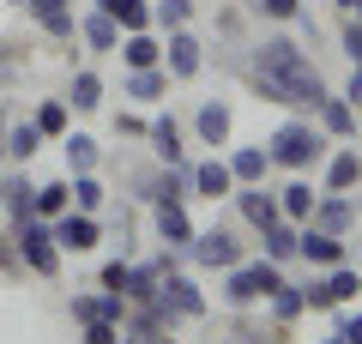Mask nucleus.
Returning <instances> with one entry per match:
<instances>
[{
	"label": "nucleus",
	"mask_w": 362,
	"mask_h": 344,
	"mask_svg": "<svg viewBox=\"0 0 362 344\" xmlns=\"http://www.w3.org/2000/svg\"><path fill=\"white\" fill-rule=\"evenodd\" d=\"M296 254L308 260V266H344V236H332V229H314V224H296Z\"/></svg>",
	"instance_id": "10"
},
{
	"label": "nucleus",
	"mask_w": 362,
	"mask_h": 344,
	"mask_svg": "<svg viewBox=\"0 0 362 344\" xmlns=\"http://www.w3.org/2000/svg\"><path fill=\"white\" fill-rule=\"evenodd\" d=\"M259 242H266V260L290 266V260H296V224H290V217H278V224L259 229Z\"/></svg>",
	"instance_id": "32"
},
{
	"label": "nucleus",
	"mask_w": 362,
	"mask_h": 344,
	"mask_svg": "<svg viewBox=\"0 0 362 344\" xmlns=\"http://www.w3.org/2000/svg\"><path fill=\"white\" fill-rule=\"evenodd\" d=\"M49 229H54V242H61V254H90V248L103 242V224L90 212H61Z\"/></svg>",
	"instance_id": "9"
},
{
	"label": "nucleus",
	"mask_w": 362,
	"mask_h": 344,
	"mask_svg": "<svg viewBox=\"0 0 362 344\" xmlns=\"http://www.w3.org/2000/svg\"><path fill=\"white\" fill-rule=\"evenodd\" d=\"M139 200H151V205H163V200H194V181H187V169L163 164L157 176H139Z\"/></svg>",
	"instance_id": "16"
},
{
	"label": "nucleus",
	"mask_w": 362,
	"mask_h": 344,
	"mask_svg": "<svg viewBox=\"0 0 362 344\" xmlns=\"http://www.w3.org/2000/svg\"><path fill=\"white\" fill-rule=\"evenodd\" d=\"M230 176H235V188H247V181H266V169H272V157H266V145H235L230 157Z\"/></svg>",
	"instance_id": "25"
},
{
	"label": "nucleus",
	"mask_w": 362,
	"mask_h": 344,
	"mask_svg": "<svg viewBox=\"0 0 362 344\" xmlns=\"http://www.w3.org/2000/svg\"><path fill=\"white\" fill-rule=\"evenodd\" d=\"M278 284H284V266H278V260H235V266L223 272L218 296H223V308H254V302H266Z\"/></svg>",
	"instance_id": "1"
},
{
	"label": "nucleus",
	"mask_w": 362,
	"mask_h": 344,
	"mask_svg": "<svg viewBox=\"0 0 362 344\" xmlns=\"http://www.w3.org/2000/svg\"><path fill=\"white\" fill-rule=\"evenodd\" d=\"M338 6H344V13H356V6H362V0H338Z\"/></svg>",
	"instance_id": "45"
},
{
	"label": "nucleus",
	"mask_w": 362,
	"mask_h": 344,
	"mask_svg": "<svg viewBox=\"0 0 362 344\" xmlns=\"http://www.w3.org/2000/svg\"><path fill=\"white\" fill-rule=\"evenodd\" d=\"M78 332H85V344H121V326H109V320H90Z\"/></svg>",
	"instance_id": "39"
},
{
	"label": "nucleus",
	"mask_w": 362,
	"mask_h": 344,
	"mask_svg": "<svg viewBox=\"0 0 362 344\" xmlns=\"http://www.w3.org/2000/svg\"><path fill=\"white\" fill-rule=\"evenodd\" d=\"M344 103H356V109H362V61H356V73H350V85H344Z\"/></svg>",
	"instance_id": "43"
},
{
	"label": "nucleus",
	"mask_w": 362,
	"mask_h": 344,
	"mask_svg": "<svg viewBox=\"0 0 362 344\" xmlns=\"http://www.w3.org/2000/svg\"><path fill=\"white\" fill-rule=\"evenodd\" d=\"M314 200H320V193H314V188H308V181H302V176L278 188V212H284L290 224H308V217H314Z\"/></svg>",
	"instance_id": "27"
},
{
	"label": "nucleus",
	"mask_w": 362,
	"mask_h": 344,
	"mask_svg": "<svg viewBox=\"0 0 362 344\" xmlns=\"http://www.w3.org/2000/svg\"><path fill=\"white\" fill-rule=\"evenodd\" d=\"M230 200H235V212H242V217H247L254 229H266V224H278V217H284V212H278V193H266L259 181H247V188H235Z\"/></svg>",
	"instance_id": "19"
},
{
	"label": "nucleus",
	"mask_w": 362,
	"mask_h": 344,
	"mask_svg": "<svg viewBox=\"0 0 362 344\" xmlns=\"http://www.w3.org/2000/svg\"><path fill=\"white\" fill-rule=\"evenodd\" d=\"M121 61L127 67H163V42L151 37V30H121Z\"/></svg>",
	"instance_id": "26"
},
{
	"label": "nucleus",
	"mask_w": 362,
	"mask_h": 344,
	"mask_svg": "<svg viewBox=\"0 0 362 344\" xmlns=\"http://www.w3.org/2000/svg\"><path fill=\"white\" fill-rule=\"evenodd\" d=\"M42 145H49V139H42V127L30 121V115H25V121H6V127H0V157H6V164H30Z\"/></svg>",
	"instance_id": "15"
},
{
	"label": "nucleus",
	"mask_w": 362,
	"mask_h": 344,
	"mask_svg": "<svg viewBox=\"0 0 362 344\" xmlns=\"http://www.w3.org/2000/svg\"><path fill=\"white\" fill-rule=\"evenodd\" d=\"M54 6H73V0H30L25 18H42V13H54Z\"/></svg>",
	"instance_id": "44"
},
{
	"label": "nucleus",
	"mask_w": 362,
	"mask_h": 344,
	"mask_svg": "<svg viewBox=\"0 0 362 344\" xmlns=\"http://www.w3.org/2000/svg\"><path fill=\"white\" fill-rule=\"evenodd\" d=\"M230 127H235V115H230V103H199L194 109V139L199 145H211V151H223V145H230Z\"/></svg>",
	"instance_id": "14"
},
{
	"label": "nucleus",
	"mask_w": 362,
	"mask_h": 344,
	"mask_svg": "<svg viewBox=\"0 0 362 344\" xmlns=\"http://www.w3.org/2000/svg\"><path fill=\"white\" fill-rule=\"evenodd\" d=\"M0 6H30V0H0Z\"/></svg>",
	"instance_id": "47"
},
{
	"label": "nucleus",
	"mask_w": 362,
	"mask_h": 344,
	"mask_svg": "<svg viewBox=\"0 0 362 344\" xmlns=\"http://www.w3.org/2000/svg\"><path fill=\"white\" fill-rule=\"evenodd\" d=\"M103 205H109V188L97 181V169H85V176H73V212H90V217H97Z\"/></svg>",
	"instance_id": "35"
},
{
	"label": "nucleus",
	"mask_w": 362,
	"mask_h": 344,
	"mask_svg": "<svg viewBox=\"0 0 362 344\" xmlns=\"http://www.w3.org/2000/svg\"><path fill=\"white\" fill-rule=\"evenodd\" d=\"M362 181V151H332L326 157V193H350Z\"/></svg>",
	"instance_id": "29"
},
{
	"label": "nucleus",
	"mask_w": 362,
	"mask_h": 344,
	"mask_svg": "<svg viewBox=\"0 0 362 344\" xmlns=\"http://www.w3.org/2000/svg\"><path fill=\"white\" fill-rule=\"evenodd\" d=\"M61 212H73V176H66V181H37V200H30V217L54 224Z\"/></svg>",
	"instance_id": "23"
},
{
	"label": "nucleus",
	"mask_w": 362,
	"mask_h": 344,
	"mask_svg": "<svg viewBox=\"0 0 362 344\" xmlns=\"http://www.w3.org/2000/svg\"><path fill=\"white\" fill-rule=\"evenodd\" d=\"M157 278H163V272H157L151 260H145V266H133V260H127V272H121V296H127V308H133V302H151V296H157Z\"/></svg>",
	"instance_id": "31"
},
{
	"label": "nucleus",
	"mask_w": 362,
	"mask_h": 344,
	"mask_svg": "<svg viewBox=\"0 0 362 344\" xmlns=\"http://www.w3.org/2000/svg\"><path fill=\"white\" fill-rule=\"evenodd\" d=\"M169 67H127V79H121V97H133V103H163L169 97Z\"/></svg>",
	"instance_id": "17"
},
{
	"label": "nucleus",
	"mask_w": 362,
	"mask_h": 344,
	"mask_svg": "<svg viewBox=\"0 0 362 344\" xmlns=\"http://www.w3.org/2000/svg\"><path fill=\"white\" fill-rule=\"evenodd\" d=\"M314 115H320V127L338 133V139H350V133H356V103H344V97H326Z\"/></svg>",
	"instance_id": "34"
},
{
	"label": "nucleus",
	"mask_w": 362,
	"mask_h": 344,
	"mask_svg": "<svg viewBox=\"0 0 362 344\" xmlns=\"http://www.w3.org/2000/svg\"><path fill=\"white\" fill-rule=\"evenodd\" d=\"M115 133H127V139H145V121H139V115H115Z\"/></svg>",
	"instance_id": "42"
},
{
	"label": "nucleus",
	"mask_w": 362,
	"mask_h": 344,
	"mask_svg": "<svg viewBox=\"0 0 362 344\" xmlns=\"http://www.w3.org/2000/svg\"><path fill=\"white\" fill-rule=\"evenodd\" d=\"M78 42H85L90 55H115V49H121V25H115L109 13L90 6V13H78Z\"/></svg>",
	"instance_id": "18"
},
{
	"label": "nucleus",
	"mask_w": 362,
	"mask_h": 344,
	"mask_svg": "<svg viewBox=\"0 0 362 344\" xmlns=\"http://www.w3.org/2000/svg\"><path fill=\"white\" fill-rule=\"evenodd\" d=\"M187 181H194L199 200H230V193H235V176H230V164H223L218 151L199 157V164H187Z\"/></svg>",
	"instance_id": "12"
},
{
	"label": "nucleus",
	"mask_w": 362,
	"mask_h": 344,
	"mask_svg": "<svg viewBox=\"0 0 362 344\" xmlns=\"http://www.w3.org/2000/svg\"><path fill=\"white\" fill-rule=\"evenodd\" d=\"M0 127H6V103H0Z\"/></svg>",
	"instance_id": "48"
},
{
	"label": "nucleus",
	"mask_w": 362,
	"mask_h": 344,
	"mask_svg": "<svg viewBox=\"0 0 362 344\" xmlns=\"http://www.w3.org/2000/svg\"><path fill=\"white\" fill-rule=\"evenodd\" d=\"M30 200H37V181H30L25 164H13V176H0V212L6 217H30Z\"/></svg>",
	"instance_id": "20"
},
{
	"label": "nucleus",
	"mask_w": 362,
	"mask_h": 344,
	"mask_svg": "<svg viewBox=\"0 0 362 344\" xmlns=\"http://www.w3.org/2000/svg\"><path fill=\"white\" fill-rule=\"evenodd\" d=\"M145 139H151L157 164L187 169V139H181V121H175V115H151V121H145Z\"/></svg>",
	"instance_id": "11"
},
{
	"label": "nucleus",
	"mask_w": 362,
	"mask_h": 344,
	"mask_svg": "<svg viewBox=\"0 0 362 344\" xmlns=\"http://www.w3.org/2000/svg\"><path fill=\"white\" fill-rule=\"evenodd\" d=\"M73 320L78 326H90V320H109V326H127V296H115V290H103V284H97V290H78L73 302Z\"/></svg>",
	"instance_id": "8"
},
{
	"label": "nucleus",
	"mask_w": 362,
	"mask_h": 344,
	"mask_svg": "<svg viewBox=\"0 0 362 344\" xmlns=\"http://www.w3.org/2000/svg\"><path fill=\"white\" fill-rule=\"evenodd\" d=\"M338 338H344V344H362V314H338Z\"/></svg>",
	"instance_id": "41"
},
{
	"label": "nucleus",
	"mask_w": 362,
	"mask_h": 344,
	"mask_svg": "<svg viewBox=\"0 0 362 344\" xmlns=\"http://www.w3.org/2000/svg\"><path fill=\"white\" fill-rule=\"evenodd\" d=\"M266 302H272V320H278V326H290V320H302V314H308V296H302V284H278V290H272L266 296Z\"/></svg>",
	"instance_id": "33"
},
{
	"label": "nucleus",
	"mask_w": 362,
	"mask_h": 344,
	"mask_svg": "<svg viewBox=\"0 0 362 344\" xmlns=\"http://www.w3.org/2000/svg\"><path fill=\"white\" fill-rule=\"evenodd\" d=\"M30 121L42 127V139H54V145H61L66 133H73V103H66V97H42L37 109H30Z\"/></svg>",
	"instance_id": "22"
},
{
	"label": "nucleus",
	"mask_w": 362,
	"mask_h": 344,
	"mask_svg": "<svg viewBox=\"0 0 362 344\" xmlns=\"http://www.w3.org/2000/svg\"><path fill=\"white\" fill-rule=\"evenodd\" d=\"M187 260H194V266H206V272H230L235 260H247V254H242V242H235L223 224H211V229H194Z\"/></svg>",
	"instance_id": "6"
},
{
	"label": "nucleus",
	"mask_w": 362,
	"mask_h": 344,
	"mask_svg": "<svg viewBox=\"0 0 362 344\" xmlns=\"http://www.w3.org/2000/svg\"><path fill=\"white\" fill-rule=\"evenodd\" d=\"M66 103H73V115H90V109H103V73H90V67H73V85H66Z\"/></svg>",
	"instance_id": "24"
},
{
	"label": "nucleus",
	"mask_w": 362,
	"mask_h": 344,
	"mask_svg": "<svg viewBox=\"0 0 362 344\" xmlns=\"http://www.w3.org/2000/svg\"><path fill=\"white\" fill-rule=\"evenodd\" d=\"M308 224H314V229H332V236H350V224H356V205H350L344 193H320Z\"/></svg>",
	"instance_id": "21"
},
{
	"label": "nucleus",
	"mask_w": 362,
	"mask_h": 344,
	"mask_svg": "<svg viewBox=\"0 0 362 344\" xmlns=\"http://www.w3.org/2000/svg\"><path fill=\"white\" fill-rule=\"evenodd\" d=\"M356 290H362V272H356V266H326V278L302 284V296H308L314 314H332V308L356 302Z\"/></svg>",
	"instance_id": "5"
},
{
	"label": "nucleus",
	"mask_w": 362,
	"mask_h": 344,
	"mask_svg": "<svg viewBox=\"0 0 362 344\" xmlns=\"http://www.w3.org/2000/svg\"><path fill=\"white\" fill-rule=\"evenodd\" d=\"M30 25H37L42 37H54V42H78V13H73V6H54V13L30 18Z\"/></svg>",
	"instance_id": "36"
},
{
	"label": "nucleus",
	"mask_w": 362,
	"mask_h": 344,
	"mask_svg": "<svg viewBox=\"0 0 362 344\" xmlns=\"http://www.w3.org/2000/svg\"><path fill=\"white\" fill-rule=\"evenodd\" d=\"M13 254L30 278H54L61 272V242L42 217H13Z\"/></svg>",
	"instance_id": "3"
},
{
	"label": "nucleus",
	"mask_w": 362,
	"mask_h": 344,
	"mask_svg": "<svg viewBox=\"0 0 362 344\" xmlns=\"http://www.w3.org/2000/svg\"><path fill=\"white\" fill-rule=\"evenodd\" d=\"M259 18H278V25H296V13H308L302 0H254Z\"/></svg>",
	"instance_id": "38"
},
{
	"label": "nucleus",
	"mask_w": 362,
	"mask_h": 344,
	"mask_svg": "<svg viewBox=\"0 0 362 344\" xmlns=\"http://www.w3.org/2000/svg\"><path fill=\"white\" fill-rule=\"evenodd\" d=\"M356 18H362V6H356Z\"/></svg>",
	"instance_id": "49"
},
{
	"label": "nucleus",
	"mask_w": 362,
	"mask_h": 344,
	"mask_svg": "<svg viewBox=\"0 0 362 344\" xmlns=\"http://www.w3.org/2000/svg\"><path fill=\"white\" fill-rule=\"evenodd\" d=\"M61 151H66V176H85V169H97V164H103V145L90 139V133H66V139H61Z\"/></svg>",
	"instance_id": "30"
},
{
	"label": "nucleus",
	"mask_w": 362,
	"mask_h": 344,
	"mask_svg": "<svg viewBox=\"0 0 362 344\" xmlns=\"http://www.w3.org/2000/svg\"><path fill=\"white\" fill-rule=\"evenodd\" d=\"M344 55L350 61H362V18L350 13V25H344Z\"/></svg>",
	"instance_id": "40"
},
{
	"label": "nucleus",
	"mask_w": 362,
	"mask_h": 344,
	"mask_svg": "<svg viewBox=\"0 0 362 344\" xmlns=\"http://www.w3.org/2000/svg\"><path fill=\"white\" fill-rule=\"evenodd\" d=\"M151 224H157V242H169V248H187L194 242V217H187V200H163V205H151Z\"/></svg>",
	"instance_id": "13"
},
{
	"label": "nucleus",
	"mask_w": 362,
	"mask_h": 344,
	"mask_svg": "<svg viewBox=\"0 0 362 344\" xmlns=\"http://www.w3.org/2000/svg\"><path fill=\"white\" fill-rule=\"evenodd\" d=\"M151 344H175V332H163V338H151Z\"/></svg>",
	"instance_id": "46"
},
{
	"label": "nucleus",
	"mask_w": 362,
	"mask_h": 344,
	"mask_svg": "<svg viewBox=\"0 0 362 344\" xmlns=\"http://www.w3.org/2000/svg\"><path fill=\"white\" fill-rule=\"evenodd\" d=\"M163 67H169V79H199V67H206V42L194 37V25L163 30Z\"/></svg>",
	"instance_id": "7"
},
{
	"label": "nucleus",
	"mask_w": 362,
	"mask_h": 344,
	"mask_svg": "<svg viewBox=\"0 0 362 344\" xmlns=\"http://www.w3.org/2000/svg\"><path fill=\"white\" fill-rule=\"evenodd\" d=\"M194 25V0H157L151 6V30H181Z\"/></svg>",
	"instance_id": "37"
},
{
	"label": "nucleus",
	"mask_w": 362,
	"mask_h": 344,
	"mask_svg": "<svg viewBox=\"0 0 362 344\" xmlns=\"http://www.w3.org/2000/svg\"><path fill=\"white\" fill-rule=\"evenodd\" d=\"M151 302L163 308V314L175 320V326H181V320H199V314H206V290H199V284L187 278V272H181V266L157 278V296H151Z\"/></svg>",
	"instance_id": "4"
},
{
	"label": "nucleus",
	"mask_w": 362,
	"mask_h": 344,
	"mask_svg": "<svg viewBox=\"0 0 362 344\" xmlns=\"http://www.w3.org/2000/svg\"><path fill=\"white\" fill-rule=\"evenodd\" d=\"M266 157H272V169L302 176L308 164H320V157H326V133L314 127V121H284V127L266 139Z\"/></svg>",
	"instance_id": "2"
},
{
	"label": "nucleus",
	"mask_w": 362,
	"mask_h": 344,
	"mask_svg": "<svg viewBox=\"0 0 362 344\" xmlns=\"http://www.w3.org/2000/svg\"><path fill=\"white\" fill-rule=\"evenodd\" d=\"M97 13H109L121 30H151V0H90Z\"/></svg>",
	"instance_id": "28"
}]
</instances>
